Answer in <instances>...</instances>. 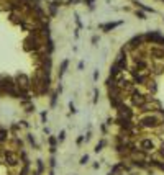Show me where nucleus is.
Returning <instances> with one entry per match:
<instances>
[{
    "label": "nucleus",
    "mask_w": 164,
    "mask_h": 175,
    "mask_svg": "<svg viewBox=\"0 0 164 175\" xmlns=\"http://www.w3.org/2000/svg\"><path fill=\"white\" fill-rule=\"evenodd\" d=\"M3 137H5V133L2 131V133H0V139H3Z\"/></svg>",
    "instance_id": "obj_3"
},
{
    "label": "nucleus",
    "mask_w": 164,
    "mask_h": 175,
    "mask_svg": "<svg viewBox=\"0 0 164 175\" xmlns=\"http://www.w3.org/2000/svg\"><path fill=\"white\" fill-rule=\"evenodd\" d=\"M143 123H144V126H154V124L157 123V120L154 116H149V118H144Z\"/></svg>",
    "instance_id": "obj_1"
},
{
    "label": "nucleus",
    "mask_w": 164,
    "mask_h": 175,
    "mask_svg": "<svg viewBox=\"0 0 164 175\" xmlns=\"http://www.w3.org/2000/svg\"><path fill=\"white\" fill-rule=\"evenodd\" d=\"M141 146H143V149L148 151V147H153V143H151L149 139H146V141H143V143H141Z\"/></svg>",
    "instance_id": "obj_2"
}]
</instances>
